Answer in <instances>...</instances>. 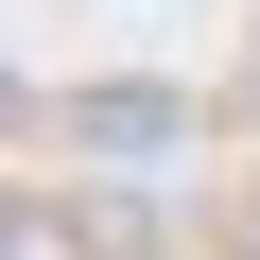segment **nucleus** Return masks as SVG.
Returning a JSON list of instances; mask_svg holds the SVG:
<instances>
[{
  "instance_id": "f257e3e1",
  "label": "nucleus",
  "mask_w": 260,
  "mask_h": 260,
  "mask_svg": "<svg viewBox=\"0 0 260 260\" xmlns=\"http://www.w3.org/2000/svg\"><path fill=\"white\" fill-rule=\"evenodd\" d=\"M70 139H87V156H191V104H174V87H87Z\"/></svg>"
}]
</instances>
